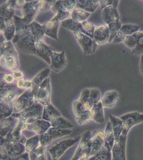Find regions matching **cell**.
I'll return each mask as SVG.
<instances>
[{"instance_id": "cell-1", "label": "cell", "mask_w": 143, "mask_h": 160, "mask_svg": "<svg viewBox=\"0 0 143 160\" xmlns=\"http://www.w3.org/2000/svg\"><path fill=\"white\" fill-rule=\"evenodd\" d=\"M1 65L8 71H16L19 68L18 56L12 41L1 44Z\"/></svg>"}, {"instance_id": "cell-2", "label": "cell", "mask_w": 143, "mask_h": 160, "mask_svg": "<svg viewBox=\"0 0 143 160\" xmlns=\"http://www.w3.org/2000/svg\"><path fill=\"white\" fill-rule=\"evenodd\" d=\"M44 106L40 103H35L31 107L19 114H13L11 116L19 118L24 124L31 123L42 118Z\"/></svg>"}, {"instance_id": "cell-3", "label": "cell", "mask_w": 143, "mask_h": 160, "mask_svg": "<svg viewBox=\"0 0 143 160\" xmlns=\"http://www.w3.org/2000/svg\"><path fill=\"white\" fill-rule=\"evenodd\" d=\"M35 102L40 103L44 107L51 104L50 78H48L40 86L33 89Z\"/></svg>"}, {"instance_id": "cell-4", "label": "cell", "mask_w": 143, "mask_h": 160, "mask_svg": "<svg viewBox=\"0 0 143 160\" xmlns=\"http://www.w3.org/2000/svg\"><path fill=\"white\" fill-rule=\"evenodd\" d=\"M35 103L33 90H27L13 103V114H19Z\"/></svg>"}, {"instance_id": "cell-5", "label": "cell", "mask_w": 143, "mask_h": 160, "mask_svg": "<svg viewBox=\"0 0 143 160\" xmlns=\"http://www.w3.org/2000/svg\"><path fill=\"white\" fill-rule=\"evenodd\" d=\"M17 87L4 83H1V102L7 104H13L23 93Z\"/></svg>"}, {"instance_id": "cell-6", "label": "cell", "mask_w": 143, "mask_h": 160, "mask_svg": "<svg viewBox=\"0 0 143 160\" xmlns=\"http://www.w3.org/2000/svg\"><path fill=\"white\" fill-rule=\"evenodd\" d=\"M123 123V130L122 135L128 136L133 127L143 122V113L132 112L126 113L120 117Z\"/></svg>"}, {"instance_id": "cell-7", "label": "cell", "mask_w": 143, "mask_h": 160, "mask_svg": "<svg viewBox=\"0 0 143 160\" xmlns=\"http://www.w3.org/2000/svg\"><path fill=\"white\" fill-rule=\"evenodd\" d=\"M74 35L84 55H91L95 53L98 44L96 43L93 38L80 32L74 33Z\"/></svg>"}, {"instance_id": "cell-8", "label": "cell", "mask_w": 143, "mask_h": 160, "mask_svg": "<svg viewBox=\"0 0 143 160\" xmlns=\"http://www.w3.org/2000/svg\"><path fill=\"white\" fill-rule=\"evenodd\" d=\"M13 19L16 28V34L12 42L13 44H16L22 38L31 34V29L29 24H28L22 17L15 15Z\"/></svg>"}, {"instance_id": "cell-9", "label": "cell", "mask_w": 143, "mask_h": 160, "mask_svg": "<svg viewBox=\"0 0 143 160\" xmlns=\"http://www.w3.org/2000/svg\"><path fill=\"white\" fill-rule=\"evenodd\" d=\"M23 18L27 22L28 24H31L34 21L36 16L41 11V1H33L26 2L24 7L22 8Z\"/></svg>"}, {"instance_id": "cell-10", "label": "cell", "mask_w": 143, "mask_h": 160, "mask_svg": "<svg viewBox=\"0 0 143 160\" xmlns=\"http://www.w3.org/2000/svg\"><path fill=\"white\" fill-rule=\"evenodd\" d=\"M73 111L79 125L82 126L93 121L90 111H87L80 101L76 100L73 102Z\"/></svg>"}, {"instance_id": "cell-11", "label": "cell", "mask_w": 143, "mask_h": 160, "mask_svg": "<svg viewBox=\"0 0 143 160\" xmlns=\"http://www.w3.org/2000/svg\"><path fill=\"white\" fill-rule=\"evenodd\" d=\"M127 136L122 135L119 138L115 140L111 151L112 160H127L126 144Z\"/></svg>"}, {"instance_id": "cell-12", "label": "cell", "mask_w": 143, "mask_h": 160, "mask_svg": "<svg viewBox=\"0 0 143 160\" xmlns=\"http://www.w3.org/2000/svg\"><path fill=\"white\" fill-rule=\"evenodd\" d=\"M71 131L69 129H60L56 128H50L40 137V144L45 146L56 138L69 134Z\"/></svg>"}, {"instance_id": "cell-13", "label": "cell", "mask_w": 143, "mask_h": 160, "mask_svg": "<svg viewBox=\"0 0 143 160\" xmlns=\"http://www.w3.org/2000/svg\"><path fill=\"white\" fill-rule=\"evenodd\" d=\"M67 65L65 51L57 52L53 51L51 55V64L50 68L54 72L58 73L63 71Z\"/></svg>"}, {"instance_id": "cell-14", "label": "cell", "mask_w": 143, "mask_h": 160, "mask_svg": "<svg viewBox=\"0 0 143 160\" xmlns=\"http://www.w3.org/2000/svg\"><path fill=\"white\" fill-rule=\"evenodd\" d=\"M36 42L34 38L31 34L22 38L16 44L18 48L25 53L36 55Z\"/></svg>"}, {"instance_id": "cell-15", "label": "cell", "mask_w": 143, "mask_h": 160, "mask_svg": "<svg viewBox=\"0 0 143 160\" xmlns=\"http://www.w3.org/2000/svg\"><path fill=\"white\" fill-rule=\"evenodd\" d=\"M93 38L98 46H101L109 42L110 29L107 25H102L96 27Z\"/></svg>"}, {"instance_id": "cell-16", "label": "cell", "mask_w": 143, "mask_h": 160, "mask_svg": "<svg viewBox=\"0 0 143 160\" xmlns=\"http://www.w3.org/2000/svg\"><path fill=\"white\" fill-rule=\"evenodd\" d=\"M101 17L103 20L106 25L120 22V17L118 12V8L113 6H109L102 9Z\"/></svg>"}, {"instance_id": "cell-17", "label": "cell", "mask_w": 143, "mask_h": 160, "mask_svg": "<svg viewBox=\"0 0 143 160\" xmlns=\"http://www.w3.org/2000/svg\"><path fill=\"white\" fill-rule=\"evenodd\" d=\"M52 126L50 122L43 119H40L31 123L26 124L24 130L27 129L34 131L38 135H40L41 134L43 135L44 133L50 128Z\"/></svg>"}, {"instance_id": "cell-18", "label": "cell", "mask_w": 143, "mask_h": 160, "mask_svg": "<svg viewBox=\"0 0 143 160\" xmlns=\"http://www.w3.org/2000/svg\"><path fill=\"white\" fill-rule=\"evenodd\" d=\"M60 25V22L54 20L53 19L44 22L42 25V28L45 35L58 41V29Z\"/></svg>"}, {"instance_id": "cell-19", "label": "cell", "mask_w": 143, "mask_h": 160, "mask_svg": "<svg viewBox=\"0 0 143 160\" xmlns=\"http://www.w3.org/2000/svg\"><path fill=\"white\" fill-rule=\"evenodd\" d=\"M16 1H7L1 6L0 19L5 22L13 19L15 13Z\"/></svg>"}, {"instance_id": "cell-20", "label": "cell", "mask_w": 143, "mask_h": 160, "mask_svg": "<svg viewBox=\"0 0 143 160\" xmlns=\"http://www.w3.org/2000/svg\"><path fill=\"white\" fill-rule=\"evenodd\" d=\"M77 140L78 139L74 140L72 139L64 140L63 142H60L58 145L52 147L51 148L49 149V153L52 157V160H57L63 154L65 150L67 149L68 147L75 144V142H76Z\"/></svg>"}, {"instance_id": "cell-21", "label": "cell", "mask_w": 143, "mask_h": 160, "mask_svg": "<svg viewBox=\"0 0 143 160\" xmlns=\"http://www.w3.org/2000/svg\"><path fill=\"white\" fill-rule=\"evenodd\" d=\"M51 9L56 13V15L52 18L54 20H57L61 22L71 18V13L64 8L61 1H56Z\"/></svg>"}, {"instance_id": "cell-22", "label": "cell", "mask_w": 143, "mask_h": 160, "mask_svg": "<svg viewBox=\"0 0 143 160\" xmlns=\"http://www.w3.org/2000/svg\"><path fill=\"white\" fill-rule=\"evenodd\" d=\"M36 55L44 60L47 64L50 65L51 55L53 51L49 46L47 45L44 41L37 42L35 43Z\"/></svg>"}, {"instance_id": "cell-23", "label": "cell", "mask_w": 143, "mask_h": 160, "mask_svg": "<svg viewBox=\"0 0 143 160\" xmlns=\"http://www.w3.org/2000/svg\"><path fill=\"white\" fill-rule=\"evenodd\" d=\"M119 98V94L115 90H110L105 93L101 98V104L104 108H114Z\"/></svg>"}, {"instance_id": "cell-24", "label": "cell", "mask_w": 143, "mask_h": 160, "mask_svg": "<svg viewBox=\"0 0 143 160\" xmlns=\"http://www.w3.org/2000/svg\"><path fill=\"white\" fill-rule=\"evenodd\" d=\"M105 135L103 131H100L96 134L94 138L91 141L90 155L100 152L104 147Z\"/></svg>"}, {"instance_id": "cell-25", "label": "cell", "mask_w": 143, "mask_h": 160, "mask_svg": "<svg viewBox=\"0 0 143 160\" xmlns=\"http://www.w3.org/2000/svg\"><path fill=\"white\" fill-rule=\"evenodd\" d=\"M104 135H105L104 147L109 152H111L115 142V139L114 137V133L113 131L112 125L110 121L107 122L106 125L105 131H104Z\"/></svg>"}, {"instance_id": "cell-26", "label": "cell", "mask_w": 143, "mask_h": 160, "mask_svg": "<svg viewBox=\"0 0 143 160\" xmlns=\"http://www.w3.org/2000/svg\"><path fill=\"white\" fill-rule=\"evenodd\" d=\"M100 6L97 0H78L76 1V8L83 10L88 12H94Z\"/></svg>"}, {"instance_id": "cell-27", "label": "cell", "mask_w": 143, "mask_h": 160, "mask_svg": "<svg viewBox=\"0 0 143 160\" xmlns=\"http://www.w3.org/2000/svg\"><path fill=\"white\" fill-rule=\"evenodd\" d=\"M104 108L101 101L98 104H95L93 106L91 109L90 113L92 117L93 121L98 123H103L104 121Z\"/></svg>"}, {"instance_id": "cell-28", "label": "cell", "mask_w": 143, "mask_h": 160, "mask_svg": "<svg viewBox=\"0 0 143 160\" xmlns=\"http://www.w3.org/2000/svg\"><path fill=\"white\" fill-rule=\"evenodd\" d=\"M1 33L3 35L6 41H11L16 34V28L13 19L6 22L4 28Z\"/></svg>"}, {"instance_id": "cell-29", "label": "cell", "mask_w": 143, "mask_h": 160, "mask_svg": "<svg viewBox=\"0 0 143 160\" xmlns=\"http://www.w3.org/2000/svg\"><path fill=\"white\" fill-rule=\"evenodd\" d=\"M110 121L113 131L114 133L115 140L119 138L123 132V123L121 118L118 117H114L112 115H110Z\"/></svg>"}, {"instance_id": "cell-30", "label": "cell", "mask_w": 143, "mask_h": 160, "mask_svg": "<svg viewBox=\"0 0 143 160\" xmlns=\"http://www.w3.org/2000/svg\"><path fill=\"white\" fill-rule=\"evenodd\" d=\"M31 34L37 42L44 41V36L45 35L42 25L36 21H33L29 24Z\"/></svg>"}, {"instance_id": "cell-31", "label": "cell", "mask_w": 143, "mask_h": 160, "mask_svg": "<svg viewBox=\"0 0 143 160\" xmlns=\"http://www.w3.org/2000/svg\"><path fill=\"white\" fill-rule=\"evenodd\" d=\"M60 116L61 114H60L59 111L52 104H49L44 107L42 118L43 120L51 122L57 117Z\"/></svg>"}, {"instance_id": "cell-32", "label": "cell", "mask_w": 143, "mask_h": 160, "mask_svg": "<svg viewBox=\"0 0 143 160\" xmlns=\"http://www.w3.org/2000/svg\"><path fill=\"white\" fill-rule=\"evenodd\" d=\"M53 127L60 129H70L73 127V125L69 121L64 118L62 116L58 117L50 122Z\"/></svg>"}, {"instance_id": "cell-33", "label": "cell", "mask_w": 143, "mask_h": 160, "mask_svg": "<svg viewBox=\"0 0 143 160\" xmlns=\"http://www.w3.org/2000/svg\"><path fill=\"white\" fill-rule=\"evenodd\" d=\"M51 69L50 68H45L40 71L39 73L35 76L34 78L31 80L34 85V88H36L40 86L44 80L49 78V75L50 74Z\"/></svg>"}, {"instance_id": "cell-34", "label": "cell", "mask_w": 143, "mask_h": 160, "mask_svg": "<svg viewBox=\"0 0 143 160\" xmlns=\"http://www.w3.org/2000/svg\"><path fill=\"white\" fill-rule=\"evenodd\" d=\"M62 27L74 33L80 32L81 29V22H75L72 19L69 18L60 22Z\"/></svg>"}, {"instance_id": "cell-35", "label": "cell", "mask_w": 143, "mask_h": 160, "mask_svg": "<svg viewBox=\"0 0 143 160\" xmlns=\"http://www.w3.org/2000/svg\"><path fill=\"white\" fill-rule=\"evenodd\" d=\"M90 89L85 88L82 91L79 98L78 99L79 101H80L82 104H83L85 109L88 111H90L91 109L94 106L90 99Z\"/></svg>"}, {"instance_id": "cell-36", "label": "cell", "mask_w": 143, "mask_h": 160, "mask_svg": "<svg viewBox=\"0 0 143 160\" xmlns=\"http://www.w3.org/2000/svg\"><path fill=\"white\" fill-rule=\"evenodd\" d=\"M90 15V13L76 8L71 13V18L78 22H82L87 20Z\"/></svg>"}, {"instance_id": "cell-37", "label": "cell", "mask_w": 143, "mask_h": 160, "mask_svg": "<svg viewBox=\"0 0 143 160\" xmlns=\"http://www.w3.org/2000/svg\"><path fill=\"white\" fill-rule=\"evenodd\" d=\"M134 37L137 41V45L131 51L133 55H141L143 54V32H138L135 34Z\"/></svg>"}, {"instance_id": "cell-38", "label": "cell", "mask_w": 143, "mask_h": 160, "mask_svg": "<svg viewBox=\"0 0 143 160\" xmlns=\"http://www.w3.org/2000/svg\"><path fill=\"white\" fill-rule=\"evenodd\" d=\"M140 26L136 24H122L120 31L125 36L133 35L140 31Z\"/></svg>"}, {"instance_id": "cell-39", "label": "cell", "mask_w": 143, "mask_h": 160, "mask_svg": "<svg viewBox=\"0 0 143 160\" xmlns=\"http://www.w3.org/2000/svg\"><path fill=\"white\" fill-rule=\"evenodd\" d=\"M40 135H37L29 138L26 142L25 149L27 153H31L40 145Z\"/></svg>"}, {"instance_id": "cell-40", "label": "cell", "mask_w": 143, "mask_h": 160, "mask_svg": "<svg viewBox=\"0 0 143 160\" xmlns=\"http://www.w3.org/2000/svg\"><path fill=\"white\" fill-rule=\"evenodd\" d=\"M96 28L93 22H90L86 20L81 22V29L80 33H83L84 34L93 38L94 33Z\"/></svg>"}, {"instance_id": "cell-41", "label": "cell", "mask_w": 143, "mask_h": 160, "mask_svg": "<svg viewBox=\"0 0 143 160\" xmlns=\"http://www.w3.org/2000/svg\"><path fill=\"white\" fill-rule=\"evenodd\" d=\"M110 29V40L109 42L112 43V41L115 37L118 32L120 31L122 24L121 22H113L107 25Z\"/></svg>"}, {"instance_id": "cell-42", "label": "cell", "mask_w": 143, "mask_h": 160, "mask_svg": "<svg viewBox=\"0 0 143 160\" xmlns=\"http://www.w3.org/2000/svg\"><path fill=\"white\" fill-rule=\"evenodd\" d=\"M90 99L91 103L94 105L95 104H98L101 101V93L100 89L96 88H90Z\"/></svg>"}, {"instance_id": "cell-43", "label": "cell", "mask_w": 143, "mask_h": 160, "mask_svg": "<svg viewBox=\"0 0 143 160\" xmlns=\"http://www.w3.org/2000/svg\"><path fill=\"white\" fill-rule=\"evenodd\" d=\"M13 114V104H7L1 102V117L2 118H9Z\"/></svg>"}, {"instance_id": "cell-44", "label": "cell", "mask_w": 143, "mask_h": 160, "mask_svg": "<svg viewBox=\"0 0 143 160\" xmlns=\"http://www.w3.org/2000/svg\"><path fill=\"white\" fill-rule=\"evenodd\" d=\"M123 44L126 47L130 49H134L137 45V41L136 38L134 37V35H129V36H125L123 39Z\"/></svg>"}, {"instance_id": "cell-45", "label": "cell", "mask_w": 143, "mask_h": 160, "mask_svg": "<svg viewBox=\"0 0 143 160\" xmlns=\"http://www.w3.org/2000/svg\"><path fill=\"white\" fill-rule=\"evenodd\" d=\"M17 87L20 89L32 90L34 88V85L32 81L24 79L19 80L17 82Z\"/></svg>"}, {"instance_id": "cell-46", "label": "cell", "mask_w": 143, "mask_h": 160, "mask_svg": "<svg viewBox=\"0 0 143 160\" xmlns=\"http://www.w3.org/2000/svg\"><path fill=\"white\" fill-rule=\"evenodd\" d=\"M61 2L64 8L70 13L76 8V1L75 0H64Z\"/></svg>"}, {"instance_id": "cell-47", "label": "cell", "mask_w": 143, "mask_h": 160, "mask_svg": "<svg viewBox=\"0 0 143 160\" xmlns=\"http://www.w3.org/2000/svg\"><path fill=\"white\" fill-rule=\"evenodd\" d=\"M100 6L101 7V9H103L109 6H113L118 7L119 3V1H113V0H100L98 1Z\"/></svg>"}, {"instance_id": "cell-48", "label": "cell", "mask_w": 143, "mask_h": 160, "mask_svg": "<svg viewBox=\"0 0 143 160\" xmlns=\"http://www.w3.org/2000/svg\"><path fill=\"white\" fill-rule=\"evenodd\" d=\"M125 35L123 34V33H122L121 31H120L116 36H115V37L114 38L112 43L116 44L123 42V39L125 38Z\"/></svg>"}, {"instance_id": "cell-49", "label": "cell", "mask_w": 143, "mask_h": 160, "mask_svg": "<svg viewBox=\"0 0 143 160\" xmlns=\"http://www.w3.org/2000/svg\"><path fill=\"white\" fill-rule=\"evenodd\" d=\"M15 80V78H14L13 74H6L4 75L2 81H3L4 83L8 84H11L13 83L14 82Z\"/></svg>"}, {"instance_id": "cell-50", "label": "cell", "mask_w": 143, "mask_h": 160, "mask_svg": "<svg viewBox=\"0 0 143 160\" xmlns=\"http://www.w3.org/2000/svg\"><path fill=\"white\" fill-rule=\"evenodd\" d=\"M13 75L15 80H17L18 81L23 79V77H24L23 73L18 69L13 72Z\"/></svg>"}, {"instance_id": "cell-51", "label": "cell", "mask_w": 143, "mask_h": 160, "mask_svg": "<svg viewBox=\"0 0 143 160\" xmlns=\"http://www.w3.org/2000/svg\"><path fill=\"white\" fill-rule=\"evenodd\" d=\"M25 3V1H16L15 8L21 10L22 9V8L24 7Z\"/></svg>"}, {"instance_id": "cell-52", "label": "cell", "mask_w": 143, "mask_h": 160, "mask_svg": "<svg viewBox=\"0 0 143 160\" xmlns=\"http://www.w3.org/2000/svg\"><path fill=\"white\" fill-rule=\"evenodd\" d=\"M140 73L143 76V54L140 55Z\"/></svg>"}, {"instance_id": "cell-53", "label": "cell", "mask_w": 143, "mask_h": 160, "mask_svg": "<svg viewBox=\"0 0 143 160\" xmlns=\"http://www.w3.org/2000/svg\"><path fill=\"white\" fill-rule=\"evenodd\" d=\"M17 160H29V157L28 153H25L19 157Z\"/></svg>"}]
</instances>
